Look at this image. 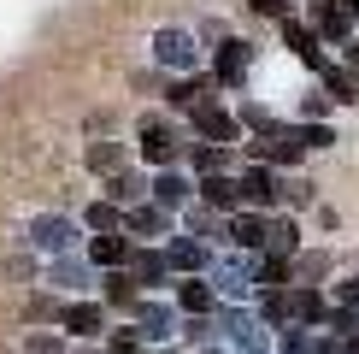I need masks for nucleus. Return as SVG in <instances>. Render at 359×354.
<instances>
[{
    "mask_svg": "<svg viewBox=\"0 0 359 354\" xmlns=\"http://www.w3.org/2000/svg\"><path fill=\"white\" fill-rule=\"evenodd\" d=\"M236 183H242V201L259 206V213H277V206H283V177H277L271 159H253V166L236 177Z\"/></svg>",
    "mask_w": 359,
    "mask_h": 354,
    "instance_id": "nucleus-1",
    "label": "nucleus"
},
{
    "mask_svg": "<svg viewBox=\"0 0 359 354\" xmlns=\"http://www.w3.org/2000/svg\"><path fill=\"white\" fill-rule=\"evenodd\" d=\"M189 118H194V130H201V142H218V148H236V142H242V118L224 107V100H201Z\"/></svg>",
    "mask_w": 359,
    "mask_h": 354,
    "instance_id": "nucleus-2",
    "label": "nucleus"
},
{
    "mask_svg": "<svg viewBox=\"0 0 359 354\" xmlns=\"http://www.w3.org/2000/svg\"><path fill=\"white\" fill-rule=\"evenodd\" d=\"M142 159L147 166H177L183 159V136H177L165 118H142Z\"/></svg>",
    "mask_w": 359,
    "mask_h": 354,
    "instance_id": "nucleus-3",
    "label": "nucleus"
},
{
    "mask_svg": "<svg viewBox=\"0 0 359 354\" xmlns=\"http://www.w3.org/2000/svg\"><path fill=\"white\" fill-rule=\"evenodd\" d=\"M306 24L318 29L324 41H348L353 12H348V0H306Z\"/></svg>",
    "mask_w": 359,
    "mask_h": 354,
    "instance_id": "nucleus-4",
    "label": "nucleus"
},
{
    "mask_svg": "<svg viewBox=\"0 0 359 354\" xmlns=\"http://www.w3.org/2000/svg\"><path fill=\"white\" fill-rule=\"evenodd\" d=\"M189 195H194V177H189L183 166H159V177L147 183V201H159L165 213H177V206H189Z\"/></svg>",
    "mask_w": 359,
    "mask_h": 354,
    "instance_id": "nucleus-5",
    "label": "nucleus"
},
{
    "mask_svg": "<svg viewBox=\"0 0 359 354\" xmlns=\"http://www.w3.org/2000/svg\"><path fill=\"white\" fill-rule=\"evenodd\" d=\"M154 59L165 71H194V59H201V53H194L189 29H159V36H154Z\"/></svg>",
    "mask_w": 359,
    "mask_h": 354,
    "instance_id": "nucleus-6",
    "label": "nucleus"
},
{
    "mask_svg": "<svg viewBox=\"0 0 359 354\" xmlns=\"http://www.w3.org/2000/svg\"><path fill=\"white\" fill-rule=\"evenodd\" d=\"M130 284H142V289H165V284H177V272H171V260L165 254H142V248H130Z\"/></svg>",
    "mask_w": 359,
    "mask_h": 354,
    "instance_id": "nucleus-7",
    "label": "nucleus"
},
{
    "mask_svg": "<svg viewBox=\"0 0 359 354\" xmlns=\"http://www.w3.org/2000/svg\"><path fill=\"white\" fill-rule=\"evenodd\" d=\"M194 195L212 206V213H236V206H242V183H236V177H224V171H206L201 183H194Z\"/></svg>",
    "mask_w": 359,
    "mask_h": 354,
    "instance_id": "nucleus-8",
    "label": "nucleus"
},
{
    "mask_svg": "<svg viewBox=\"0 0 359 354\" xmlns=\"http://www.w3.org/2000/svg\"><path fill=\"white\" fill-rule=\"evenodd\" d=\"M259 254L294 260V254H301V225H294L289 213H271V218H265V248H259Z\"/></svg>",
    "mask_w": 359,
    "mask_h": 354,
    "instance_id": "nucleus-9",
    "label": "nucleus"
},
{
    "mask_svg": "<svg viewBox=\"0 0 359 354\" xmlns=\"http://www.w3.org/2000/svg\"><path fill=\"white\" fill-rule=\"evenodd\" d=\"M265 218H271V213H259V206H253V213L236 206V213H230V242L248 248V254H259V248H265Z\"/></svg>",
    "mask_w": 359,
    "mask_h": 354,
    "instance_id": "nucleus-10",
    "label": "nucleus"
},
{
    "mask_svg": "<svg viewBox=\"0 0 359 354\" xmlns=\"http://www.w3.org/2000/svg\"><path fill=\"white\" fill-rule=\"evenodd\" d=\"M130 248H136V242H130L124 230H95V242H88V260L112 272V266H130Z\"/></svg>",
    "mask_w": 359,
    "mask_h": 354,
    "instance_id": "nucleus-11",
    "label": "nucleus"
},
{
    "mask_svg": "<svg viewBox=\"0 0 359 354\" xmlns=\"http://www.w3.org/2000/svg\"><path fill=\"white\" fill-rule=\"evenodd\" d=\"M136 331H142V343H165V336L177 331L171 307H159V301H136Z\"/></svg>",
    "mask_w": 359,
    "mask_h": 354,
    "instance_id": "nucleus-12",
    "label": "nucleus"
},
{
    "mask_svg": "<svg viewBox=\"0 0 359 354\" xmlns=\"http://www.w3.org/2000/svg\"><path fill=\"white\" fill-rule=\"evenodd\" d=\"M177 307H183V313H212L218 307L212 277H177Z\"/></svg>",
    "mask_w": 359,
    "mask_h": 354,
    "instance_id": "nucleus-13",
    "label": "nucleus"
},
{
    "mask_svg": "<svg viewBox=\"0 0 359 354\" xmlns=\"http://www.w3.org/2000/svg\"><path fill=\"white\" fill-rule=\"evenodd\" d=\"M59 324H65L71 336H100V324H107V313H100L95 301H71V307H59Z\"/></svg>",
    "mask_w": 359,
    "mask_h": 354,
    "instance_id": "nucleus-14",
    "label": "nucleus"
},
{
    "mask_svg": "<svg viewBox=\"0 0 359 354\" xmlns=\"http://www.w3.org/2000/svg\"><path fill=\"white\" fill-rule=\"evenodd\" d=\"M212 88H218V77H177L165 88V100H171V107H183V112H194L201 100H212Z\"/></svg>",
    "mask_w": 359,
    "mask_h": 354,
    "instance_id": "nucleus-15",
    "label": "nucleus"
},
{
    "mask_svg": "<svg viewBox=\"0 0 359 354\" xmlns=\"http://www.w3.org/2000/svg\"><path fill=\"white\" fill-rule=\"evenodd\" d=\"M212 77H218V83H230V88L248 77V41H224L218 59H212Z\"/></svg>",
    "mask_w": 359,
    "mask_h": 354,
    "instance_id": "nucleus-16",
    "label": "nucleus"
},
{
    "mask_svg": "<svg viewBox=\"0 0 359 354\" xmlns=\"http://www.w3.org/2000/svg\"><path fill=\"white\" fill-rule=\"evenodd\" d=\"M107 201H118V206L147 201V177H142V171H112V177H107Z\"/></svg>",
    "mask_w": 359,
    "mask_h": 354,
    "instance_id": "nucleus-17",
    "label": "nucleus"
},
{
    "mask_svg": "<svg viewBox=\"0 0 359 354\" xmlns=\"http://www.w3.org/2000/svg\"><path fill=\"white\" fill-rule=\"evenodd\" d=\"M289 313L301 319V324H318L330 307H324V289H312V284H301V289H289Z\"/></svg>",
    "mask_w": 359,
    "mask_h": 354,
    "instance_id": "nucleus-18",
    "label": "nucleus"
},
{
    "mask_svg": "<svg viewBox=\"0 0 359 354\" xmlns=\"http://www.w3.org/2000/svg\"><path fill=\"white\" fill-rule=\"evenodd\" d=\"M289 277H294V260H283V254H265L253 266V284L259 289H289Z\"/></svg>",
    "mask_w": 359,
    "mask_h": 354,
    "instance_id": "nucleus-19",
    "label": "nucleus"
},
{
    "mask_svg": "<svg viewBox=\"0 0 359 354\" xmlns=\"http://www.w3.org/2000/svg\"><path fill=\"white\" fill-rule=\"evenodd\" d=\"M277 24H283V41H289V48L301 53V59L318 53V29H312L306 18H294V12H289V18H277Z\"/></svg>",
    "mask_w": 359,
    "mask_h": 354,
    "instance_id": "nucleus-20",
    "label": "nucleus"
},
{
    "mask_svg": "<svg viewBox=\"0 0 359 354\" xmlns=\"http://www.w3.org/2000/svg\"><path fill=\"white\" fill-rule=\"evenodd\" d=\"M183 154H189V166L201 171V177H206V171H224V166H230V148H218V142H194V148L183 142Z\"/></svg>",
    "mask_w": 359,
    "mask_h": 354,
    "instance_id": "nucleus-21",
    "label": "nucleus"
},
{
    "mask_svg": "<svg viewBox=\"0 0 359 354\" xmlns=\"http://www.w3.org/2000/svg\"><path fill=\"white\" fill-rule=\"evenodd\" d=\"M83 225H95V230H118V225H124V206H118V201H88V206H83Z\"/></svg>",
    "mask_w": 359,
    "mask_h": 354,
    "instance_id": "nucleus-22",
    "label": "nucleus"
},
{
    "mask_svg": "<svg viewBox=\"0 0 359 354\" xmlns=\"http://www.w3.org/2000/svg\"><path fill=\"white\" fill-rule=\"evenodd\" d=\"M83 159H88V171H107V177H112L118 166H124V142H95Z\"/></svg>",
    "mask_w": 359,
    "mask_h": 354,
    "instance_id": "nucleus-23",
    "label": "nucleus"
},
{
    "mask_svg": "<svg viewBox=\"0 0 359 354\" xmlns=\"http://www.w3.org/2000/svg\"><path fill=\"white\" fill-rule=\"evenodd\" d=\"M107 301H112V307H124V313H136L142 295L130 289V272H124V266H112V277H107Z\"/></svg>",
    "mask_w": 359,
    "mask_h": 354,
    "instance_id": "nucleus-24",
    "label": "nucleus"
},
{
    "mask_svg": "<svg viewBox=\"0 0 359 354\" xmlns=\"http://www.w3.org/2000/svg\"><path fill=\"white\" fill-rule=\"evenodd\" d=\"M165 260H171V272H201V266H206V248H201V242H171Z\"/></svg>",
    "mask_w": 359,
    "mask_h": 354,
    "instance_id": "nucleus-25",
    "label": "nucleus"
},
{
    "mask_svg": "<svg viewBox=\"0 0 359 354\" xmlns=\"http://www.w3.org/2000/svg\"><path fill=\"white\" fill-rule=\"evenodd\" d=\"M224 331L236 336V348H259L265 336H259V324H253L248 313H224Z\"/></svg>",
    "mask_w": 359,
    "mask_h": 354,
    "instance_id": "nucleus-26",
    "label": "nucleus"
},
{
    "mask_svg": "<svg viewBox=\"0 0 359 354\" xmlns=\"http://www.w3.org/2000/svg\"><path fill=\"white\" fill-rule=\"evenodd\" d=\"M36 236H41V248H53V254H65V248H71V225H65V218H41Z\"/></svg>",
    "mask_w": 359,
    "mask_h": 354,
    "instance_id": "nucleus-27",
    "label": "nucleus"
},
{
    "mask_svg": "<svg viewBox=\"0 0 359 354\" xmlns=\"http://www.w3.org/2000/svg\"><path fill=\"white\" fill-rule=\"evenodd\" d=\"M294 272H301V277H330V254H312V248H301V254H294Z\"/></svg>",
    "mask_w": 359,
    "mask_h": 354,
    "instance_id": "nucleus-28",
    "label": "nucleus"
},
{
    "mask_svg": "<svg viewBox=\"0 0 359 354\" xmlns=\"http://www.w3.org/2000/svg\"><path fill=\"white\" fill-rule=\"evenodd\" d=\"M53 284H59V289H77V284H88V266H77V260H59V266H53Z\"/></svg>",
    "mask_w": 359,
    "mask_h": 354,
    "instance_id": "nucleus-29",
    "label": "nucleus"
},
{
    "mask_svg": "<svg viewBox=\"0 0 359 354\" xmlns=\"http://www.w3.org/2000/svg\"><path fill=\"white\" fill-rule=\"evenodd\" d=\"M301 142H306V148H330L336 130H330V124H301Z\"/></svg>",
    "mask_w": 359,
    "mask_h": 354,
    "instance_id": "nucleus-30",
    "label": "nucleus"
},
{
    "mask_svg": "<svg viewBox=\"0 0 359 354\" xmlns=\"http://www.w3.org/2000/svg\"><path fill=\"white\" fill-rule=\"evenodd\" d=\"M242 124H253V130H277V118L265 112V107H253V100H248V107H242Z\"/></svg>",
    "mask_w": 359,
    "mask_h": 354,
    "instance_id": "nucleus-31",
    "label": "nucleus"
},
{
    "mask_svg": "<svg viewBox=\"0 0 359 354\" xmlns=\"http://www.w3.org/2000/svg\"><path fill=\"white\" fill-rule=\"evenodd\" d=\"M24 354H65V343H59V336H48V331H41V336H29V343H24Z\"/></svg>",
    "mask_w": 359,
    "mask_h": 354,
    "instance_id": "nucleus-32",
    "label": "nucleus"
},
{
    "mask_svg": "<svg viewBox=\"0 0 359 354\" xmlns=\"http://www.w3.org/2000/svg\"><path fill=\"white\" fill-rule=\"evenodd\" d=\"M248 6H253V12H259V18H289V12H294V6H289V0H248Z\"/></svg>",
    "mask_w": 359,
    "mask_h": 354,
    "instance_id": "nucleus-33",
    "label": "nucleus"
},
{
    "mask_svg": "<svg viewBox=\"0 0 359 354\" xmlns=\"http://www.w3.org/2000/svg\"><path fill=\"white\" fill-rule=\"evenodd\" d=\"M107 354H142V336H130V331H118L112 343H107Z\"/></svg>",
    "mask_w": 359,
    "mask_h": 354,
    "instance_id": "nucleus-34",
    "label": "nucleus"
},
{
    "mask_svg": "<svg viewBox=\"0 0 359 354\" xmlns=\"http://www.w3.org/2000/svg\"><path fill=\"white\" fill-rule=\"evenodd\" d=\"M301 112H306V118H324V112H330V95H306Z\"/></svg>",
    "mask_w": 359,
    "mask_h": 354,
    "instance_id": "nucleus-35",
    "label": "nucleus"
},
{
    "mask_svg": "<svg viewBox=\"0 0 359 354\" xmlns=\"http://www.w3.org/2000/svg\"><path fill=\"white\" fill-rule=\"evenodd\" d=\"M336 295H341L348 307H359V277H341V284H336Z\"/></svg>",
    "mask_w": 359,
    "mask_h": 354,
    "instance_id": "nucleus-36",
    "label": "nucleus"
},
{
    "mask_svg": "<svg viewBox=\"0 0 359 354\" xmlns=\"http://www.w3.org/2000/svg\"><path fill=\"white\" fill-rule=\"evenodd\" d=\"M53 313H59V307L48 301V295H36V301H29V319H53Z\"/></svg>",
    "mask_w": 359,
    "mask_h": 354,
    "instance_id": "nucleus-37",
    "label": "nucleus"
},
{
    "mask_svg": "<svg viewBox=\"0 0 359 354\" xmlns=\"http://www.w3.org/2000/svg\"><path fill=\"white\" fill-rule=\"evenodd\" d=\"M341 354H359V324H353L348 336H341Z\"/></svg>",
    "mask_w": 359,
    "mask_h": 354,
    "instance_id": "nucleus-38",
    "label": "nucleus"
},
{
    "mask_svg": "<svg viewBox=\"0 0 359 354\" xmlns=\"http://www.w3.org/2000/svg\"><path fill=\"white\" fill-rule=\"evenodd\" d=\"M306 354H336V343H306Z\"/></svg>",
    "mask_w": 359,
    "mask_h": 354,
    "instance_id": "nucleus-39",
    "label": "nucleus"
},
{
    "mask_svg": "<svg viewBox=\"0 0 359 354\" xmlns=\"http://www.w3.org/2000/svg\"><path fill=\"white\" fill-rule=\"evenodd\" d=\"M348 71H353V83H359V48H348Z\"/></svg>",
    "mask_w": 359,
    "mask_h": 354,
    "instance_id": "nucleus-40",
    "label": "nucleus"
},
{
    "mask_svg": "<svg viewBox=\"0 0 359 354\" xmlns=\"http://www.w3.org/2000/svg\"><path fill=\"white\" fill-rule=\"evenodd\" d=\"M206 354H224V348H206Z\"/></svg>",
    "mask_w": 359,
    "mask_h": 354,
    "instance_id": "nucleus-41",
    "label": "nucleus"
}]
</instances>
